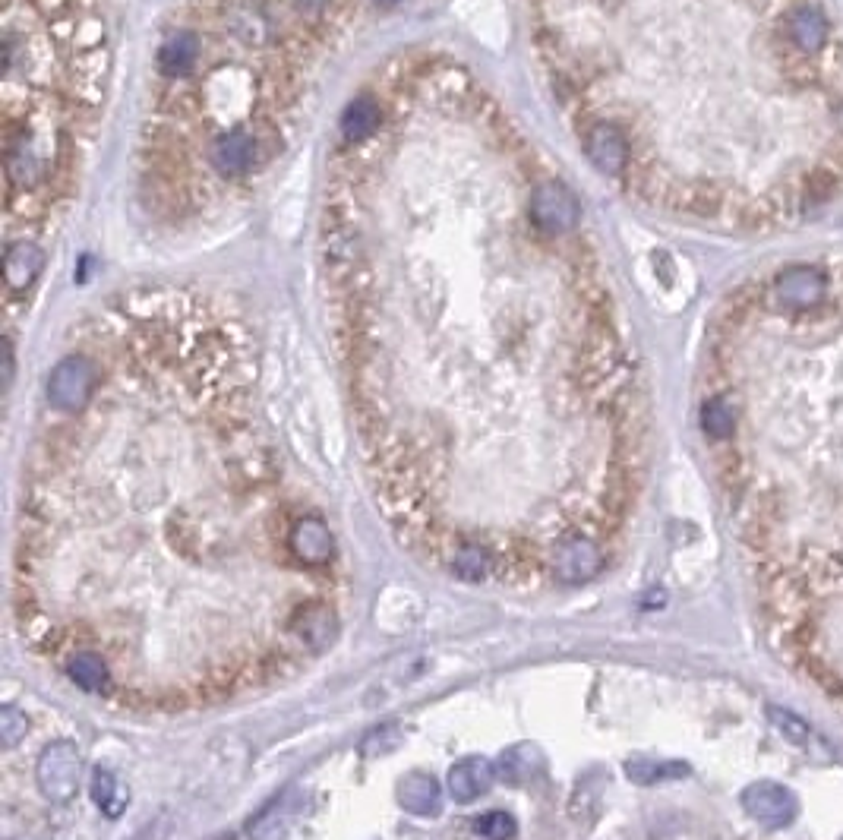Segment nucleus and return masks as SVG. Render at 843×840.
Wrapping results in <instances>:
<instances>
[{"label":"nucleus","instance_id":"39448f33","mask_svg":"<svg viewBox=\"0 0 843 840\" xmlns=\"http://www.w3.org/2000/svg\"><path fill=\"white\" fill-rule=\"evenodd\" d=\"M111 86L108 0H4V250L70 215Z\"/></svg>","mask_w":843,"mask_h":840},{"label":"nucleus","instance_id":"1a4fd4ad","mask_svg":"<svg viewBox=\"0 0 843 840\" xmlns=\"http://www.w3.org/2000/svg\"><path fill=\"white\" fill-rule=\"evenodd\" d=\"M496 780V768L487 758H461V762L449 771V793L455 796V803H474L484 796Z\"/></svg>","mask_w":843,"mask_h":840},{"label":"nucleus","instance_id":"f257e3e1","mask_svg":"<svg viewBox=\"0 0 843 840\" xmlns=\"http://www.w3.org/2000/svg\"><path fill=\"white\" fill-rule=\"evenodd\" d=\"M319 272L401 544L468 585L594 582L641 487L645 392L575 190L465 60L389 57L348 102Z\"/></svg>","mask_w":843,"mask_h":840},{"label":"nucleus","instance_id":"0eeeda50","mask_svg":"<svg viewBox=\"0 0 843 840\" xmlns=\"http://www.w3.org/2000/svg\"><path fill=\"white\" fill-rule=\"evenodd\" d=\"M742 809H746V815L761 828L780 831V828L793 825L799 803L784 784H777V780H755V784L742 790Z\"/></svg>","mask_w":843,"mask_h":840},{"label":"nucleus","instance_id":"f3484780","mask_svg":"<svg viewBox=\"0 0 843 840\" xmlns=\"http://www.w3.org/2000/svg\"><path fill=\"white\" fill-rule=\"evenodd\" d=\"M840 840H843V837H840Z\"/></svg>","mask_w":843,"mask_h":840},{"label":"nucleus","instance_id":"423d86ee","mask_svg":"<svg viewBox=\"0 0 843 840\" xmlns=\"http://www.w3.org/2000/svg\"><path fill=\"white\" fill-rule=\"evenodd\" d=\"M79 771H83V758H79V749L70 739H57L51 743L42 755H38L35 765V777L42 793L51 799V803H67V799L76 796L79 787Z\"/></svg>","mask_w":843,"mask_h":840},{"label":"nucleus","instance_id":"9b49d317","mask_svg":"<svg viewBox=\"0 0 843 840\" xmlns=\"http://www.w3.org/2000/svg\"><path fill=\"white\" fill-rule=\"evenodd\" d=\"M626 774H629V780H635V784L648 787V784H657V780L686 777L689 765H682V762H645V758H635V762L626 765Z\"/></svg>","mask_w":843,"mask_h":840},{"label":"nucleus","instance_id":"4468645a","mask_svg":"<svg viewBox=\"0 0 843 840\" xmlns=\"http://www.w3.org/2000/svg\"><path fill=\"white\" fill-rule=\"evenodd\" d=\"M114 796H117V784H114V774L105 771V768H95L92 774V799L98 806H102V812H108L111 818L120 812V803H114ZM120 799V796H117Z\"/></svg>","mask_w":843,"mask_h":840},{"label":"nucleus","instance_id":"9d476101","mask_svg":"<svg viewBox=\"0 0 843 840\" xmlns=\"http://www.w3.org/2000/svg\"><path fill=\"white\" fill-rule=\"evenodd\" d=\"M297 812H300V793H297V787H288L250 825V837L253 840H281L291 831V825L297 822Z\"/></svg>","mask_w":843,"mask_h":840},{"label":"nucleus","instance_id":"7ed1b4c3","mask_svg":"<svg viewBox=\"0 0 843 840\" xmlns=\"http://www.w3.org/2000/svg\"><path fill=\"white\" fill-rule=\"evenodd\" d=\"M528 32L575 143L632 203L774 231L843 190L828 0H528Z\"/></svg>","mask_w":843,"mask_h":840},{"label":"nucleus","instance_id":"ddd939ff","mask_svg":"<svg viewBox=\"0 0 843 840\" xmlns=\"http://www.w3.org/2000/svg\"><path fill=\"white\" fill-rule=\"evenodd\" d=\"M477 834H484L487 840H512L518 834V822L509 812H487L484 818H477Z\"/></svg>","mask_w":843,"mask_h":840},{"label":"nucleus","instance_id":"2eb2a0df","mask_svg":"<svg viewBox=\"0 0 843 840\" xmlns=\"http://www.w3.org/2000/svg\"><path fill=\"white\" fill-rule=\"evenodd\" d=\"M26 727H29V724H26V717L19 714L13 705H4V708H0V739H4V746H7V749H13V746L19 743V739L26 736Z\"/></svg>","mask_w":843,"mask_h":840},{"label":"nucleus","instance_id":"dca6fc26","mask_svg":"<svg viewBox=\"0 0 843 840\" xmlns=\"http://www.w3.org/2000/svg\"><path fill=\"white\" fill-rule=\"evenodd\" d=\"M802 667H806V673H809V676L815 679V683H818L821 689H825L828 695L843 698V679H840V673H834L831 667H825V664H821V660H815V657H809Z\"/></svg>","mask_w":843,"mask_h":840},{"label":"nucleus","instance_id":"f03ea898","mask_svg":"<svg viewBox=\"0 0 843 840\" xmlns=\"http://www.w3.org/2000/svg\"><path fill=\"white\" fill-rule=\"evenodd\" d=\"M92 367L32 446L13 610L76 689L184 714L275 686L341 632V553L291 484L231 297L136 285L67 332Z\"/></svg>","mask_w":843,"mask_h":840},{"label":"nucleus","instance_id":"f8f14e48","mask_svg":"<svg viewBox=\"0 0 843 840\" xmlns=\"http://www.w3.org/2000/svg\"><path fill=\"white\" fill-rule=\"evenodd\" d=\"M765 714H768L771 724L790 739L793 746L815 749V746H812V730H809V724H806V720H802L799 714H793V711H787V708H780V705H768Z\"/></svg>","mask_w":843,"mask_h":840},{"label":"nucleus","instance_id":"6e6552de","mask_svg":"<svg viewBox=\"0 0 843 840\" xmlns=\"http://www.w3.org/2000/svg\"><path fill=\"white\" fill-rule=\"evenodd\" d=\"M398 806L417 818H433L443 812V787H439L436 777L411 771L398 784Z\"/></svg>","mask_w":843,"mask_h":840},{"label":"nucleus","instance_id":"20e7f679","mask_svg":"<svg viewBox=\"0 0 843 840\" xmlns=\"http://www.w3.org/2000/svg\"><path fill=\"white\" fill-rule=\"evenodd\" d=\"M414 0H177L152 45L133 196L165 234H203L281 165L360 38Z\"/></svg>","mask_w":843,"mask_h":840}]
</instances>
